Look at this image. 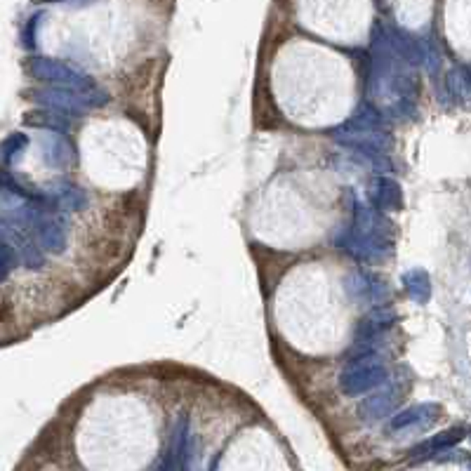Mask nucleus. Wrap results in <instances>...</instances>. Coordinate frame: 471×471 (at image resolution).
<instances>
[{
    "mask_svg": "<svg viewBox=\"0 0 471 471\" xmlns=\"http://www.w3.org/2000/svg\"><path fill=\"white\" fill-rule=\"evenodd\" d=\"M394 224L387 220V215L372 210L370 205L356 200L352 222L335 233L332 243L340 248L344 255L354 257L358 262L367 264H382L389 260L394 252Z\"/></svg>",
    "mask_w": 471,
    "mask_h": 471,
    "instance_id": "1",
    "label": "nucleus"
},
{
    "mask_svg": "<svg viewBox=\"0 0 471 471\" xmlns=\"http://www.w3.org/2000/svg\"><path fill=\"white\" fill-rule=\"evenodd\" d=\"M387 382H389L387 363L377 354L349 356V361L344 363L340 372V389L349 398H358V396L375 392V389H380Z\"/></svg>",
    "mask_w": 471,
    "mask_h": 471,
    "instance_id": "2",
    "label": "nucleus"
},
{
    "mask_svg": "<svg viewBox=\"0 0 471 471\" xmlns=\"http://www.w3.org/2000/svg\"><path fill=\"white\" fill-rule=\"evenodd\" d=\"M33 99L40 102L45 108L57 113H64V116H83L85 111L97 106H104L108 102V95L104 90H95V92H78V90H68V88H45L33 92Z\"/></svg>",
    "mask_w": 471,
    "mask_h": 471,
    "instance_id": "3",
    "label": "nucleus"
},
{
    "mask_svg": "<svg viewBox=\"0 0 471 471\" xmlns=\"http://www.w3.org/2000/svg\"><path fill=\"white\" fill-rule=\"evenodd\" d=\"M396 325V314L387 304L372 307V311L358 320L354 330V344L349 349V356H365V354H377L375 349L380 347L382 337Z\"/></svg>",
    "mask_w": 471,
    "mask_h": 471,
    "instance_id": "4",
    "label": "nucleus"
},
{
    "mask_svg": "<svg viewBox=\"0 0 471 471\" xmlns=\"http://www.w3.org/2000/svg\"><path fill=\"white\" fill-rule=\"evenodd\" d=\"M28 73L36 80H45L52 88H68L78 92H95L99 90V85L95 83L90 76L76 71V68L66 66L64 61L48 59V57H36L28 61Z\"/></svg>",
    "mask_w": 471,
    "mask_h": 471,
    "instance_id": "5",
    "label": "nucleus"
},
{
    "mask_svg": "<svg viewBox=\"0 0 471 471\" xmlns=\"http://www.w3.org/2000/svg\"><path fill=\"white\" fill-rule=\"evenodd\" d=\"M344 290L349 300L358 307H380L389 300V285L382 276L372 271H352L344 278Z\"/></svg>",
    "mask_w": 471,
    "mask_h": 471,
    "instance_id": "6",
    "label": "nucleus"
},
{
    "mask_svg": "<svg viewBox=\"0 0 471 471\" xmlns=\"http://www.w3.org/2000/svg\"><path fill=\"white\" fill-rule=\"evenodd\" d=\"M403 394H405V387H398V382L382 384L380 392H375L372 396H367L365 401H361L358 405L361 419L363 422H380V419L389 417L398 407Z\"/></svg>",
    "mask_w": 471,
    "mask_h": 471,
    "instance_id": "7",
    "label": "nucleus"
},
{
    "mask_svg": "<svg viewBox=\"0 0 471 471\" xmlns=\"http://www.w3.org/2000/svg\"><path fill=\"white\" fill-rule=\"evenodd\" d=\"M389 123L382 108L375 104H361L356 111L349 116L340 128L332 130V137H352V135H365V132H387Z\"/></svg>",
    "mask_w": 471,
    "mask_h": 471,
    "instance_id": "8",
    "label": "nucleus"
},
{
    "mask_svg": "<svg viewBox=\"0 0 471 471\" xmlns=\"http://www.w3.org/2000/svg\"><path fill=\"white\" fill-rule=\"evenodd\" d=\"M337 144L352 148L358 156H363L372 163H387L389 148H392V135L387 132H365V135L352 137H335Z\"/></svg>",
    "mask_w": 471,
    "mask_h": 471,
    "instance_id": "9",
    "label": "nucleus"
},
{
    "mask_svg": "<svg viewBox=\"0 0 471 471\" xmlns=\"http://www.w3.org/2000/svg\"><path fill=\"white\" fill-rule=\"evenodd\" d=\"M370 208L387 215V212H398L403 208V189L394 177H375L370 184Z\"/></svg>",
    "mask_w": 471,
    "mask_h": 471,
    "instance_id": "10",
    "label": "nucleus"
},
{
    "mask_svg": "<svg viewBox=\"0 0 471 471\" xmlns=\"http://www.w3.org/2000/svg\"><path fill=\"white\" fill-rule=\"evenodd\" d=\"M441 417V405L436 403H419L405 410L396 412L389 422L392 432H412V429H427Z\"/></svg>",
    "mask_w": 471,
    "mask_h": 471,
    "instance_id": "11",
    "label": "nucleus"
},
{
    "mask_svg": "<svg viewBox=\"0 0 471 471\" xmlns=\"http://www.w3.org/2000/svg\"><path fill=\"white\" fill-rule=\"evenodd\" d=\"M464 436H467V429H462V427L445 429V432H441V434L432 436V439L417 443L410 450V457L417 459V462H422V459H434V457H439L441 452H445V450H450V448H455L457 443H462Z\"/></svg>",
    "mask_w": 471,
    "mask_h": 471,
    "instance_id": "12",
    "label": "nucleus"
},
{
    "mask_svg": "<svg viewBox=\"0 0 471 471\" xmlns=\"http://www.w3.org/2000/svg\"><path fill=\"white\" fill-rule=\"evenodd\" d=\"M73 158H76V153H73L71 142H68L64 135L50 132V137L43 140V160L48 168L64 170L73 163Z\"/></svg>",
    "mask_w": 471,
    "mask_h": 471,
    "instance_id": "13",
    "label": "nucleus"
},
{
    "mask_svg": "<svg viewBox=\"0 0 471 471\" xmlns=\"http://www.w3.org/2000/svg\"><path fill=\"white\" fill-rule=\"evenodd\" d=\"M50 196H52V200L61 210H71V212H83L90 203L88 193L71 182H57L52 191H50Z\"/></svg>",
    "mask_w": 471,
    "mask_h": 471,
    "instance_id": "14",
    "label": "nucleus"
},
{
    "mask_svg": "<svg viewBox=\"0 0 471 471\" xmlns=\"http://www.w3.org/2000/svg\"><path fill=\"white\" fill-rule=\"evenodd\" d=\"M26 125L31 128H40L55 132V135H66L71 130V118L64 116V113L50 111V108H43V111H31L26 113Z\"/></svg>",
    "mask_w": 471,
    "mask_h": 471,
    "instance_id": "15",
    "label": "nucleus"
},
{
    "mask_svg": "<svg viewBox=\"0 0 471 471\" xmlns=\"http://www.w3.org/2000/svg\"><path fill=\"white\" fill-rule=\"evenodd\" d=\"M403 288L415 304H427L432 300V280L424 269H410L403 273Z\"/></svg>",
    "mask_w": 471,
    "mask_h": 471,
    "instance_id": "16",
    "label": "nucleus"
},
{
    "mask_svg": "<svg viewBox=\"0 0 471 471\" xmlns=\"http://www.w3.org/2000/svg\"><path fill=\"white\" fill-rule=\"evenodd\" d=\"M26 146H28V137L21 135V132H15V135H10L8 140L0 144V156H3L5 163H10V160H15L19 153H24Z\"/></svg>",
    "mask_w": 471,
    "mask_h": 471,
    "instance_id": "17",
    "label": "nucleus"
},
{
    "mask_svg": "<svg viewBox=\"0 0 471 471\" xmlns=\"http://www.w3.org/2000/svg\"><path fill=\"white\" fill-rule=\"evenodd\" d=\"M17 264H19V260H17L15 248L10 243H5V240H0V280L8 278L17 269Z\"/></svg>",
    "mask_w": 471,
    "mask_h": 471,
    "instance_id": "18",
    "label": "nucleus"
},
{
    "mask_svg": "<svg viewBox=\"0 0 471 471\" xmlns=\"http://www.w3.org/2000/svg\"><path fill=\"white\" fill-rule=\"evenodd\" d=\"M448 88H450V95H457L459 99H467V76H464V71L455 76V73H450V80H448Z\"/></svg>",
    "mask_w": 471,
    "mask_h": 471,
    "instance_id": "19",
    "label": "nucleus"
},
{
    "mask_svg": "<svg viewBox=\"0 0 471 471\" xmlns=\"http://www.w3.org/2000/svg\"><path fill=\"white\" fill-rule=\"evenodd\" d=\"M151 471H170V459H168V455H163L156 462V467H153Z\"/></svg>",
    "mask_w": 471,
    "mask_h": 471,
    "instance_id": "20",
    "label": "nucleus"
},
{
    "mask_svg": "<svg viewBox=\"0 0 471 471\" xmlns=\"http://www.w3.org/2000/svg\"><path fill=\"white\" fill-rule=\"evenodd\" d=\"M0 193H3V189H0Z\"/></svg>",
    "mask_w": 471,
    "mask_h": 471,
    "instance_id": "21",
    "label": "nucleus"
}]
</instances>
